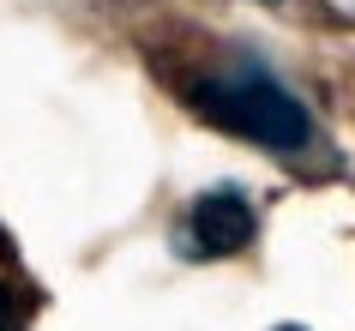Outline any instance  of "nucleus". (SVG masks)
Segmentation results:
<instances>
[{"label": "nucleus", "mask_w": 355, "mask_h": 331, "mask_svg": "<svg viewBox=\"0 0 355 331\" xmlns=\"http://www.w3.org/2000/svg\"><path fill=\"white\" fill-rule=\"evenodd\" d=\"M193 103L205 121L229 127L247 145H265L277 157H301L313 145V114L289 85H283L265 60H229V67H211L199 85H193Z\"/></svg>", "instance_id": "obj_1"}, {"label": "nucleus", "mask_w": 355, "mask_h": 331, "mask_svg": "<svg viewBox=\"0 0 355 331\" xmlns=\"http://www.w3.org/2000/svg\"><path fill=\"white\" fill-rule=\"evenodd\" d=\"M277 331H307V325H277Z\"/></svg>", "instance_id": "obj_4"}, {"label": "nucleus", "mask_w": 355, "mask_h": 331, "mask_svg": "<svg viewBox=\"0 0 355 331\" xmlns=\"http://www.w3.org/2000/svg\"><path fill=\"white\" fill-rule=\"evenodd\" d=\"M253 229H259V217L241 187H205L175 229V247L187 259H235L253 241Z\"/></svg>", "instance_id": "obj_2"}, {"label": "nucleus", "mask_w": 355, "mask_h": 331, "mask_svg": "<svg viewBox=\"0 0 355 331\" xmlns=\"http://www.w3.org/2000/svg\"><path fill=\"white\" fill-rule=\"evenodd\" d=\"M265 6H289V0H265Z\"/></svg>", "instance_id": "obj_5"}, {"label": "nucleus", "mask_w": 355, "mask_h": 331, "mask_svg": "<svg viewBox=\"0 0 355 331\" xmlns=\"http://www.w3.org/2000/svg\"><path fill=\"white\" fill-rule=\"evenodd\" d=\"M19 295H12V283H6V277H0V331H19Z\"/></svg>", "instance_id": "obj_3"}]
</instances>
